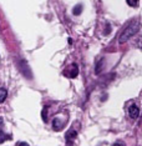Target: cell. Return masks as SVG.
I'll return each mask as SVG.
<instances>
[{"mask_svg": "<svg viewBox=\"0 0 142 146\" xmlns=\"http://www.w3.org/2000/svg\"><path fill=\"white\" fill-rule=\"evenodd\" d=\"M6 96H8V91H6V89L1 88V89H0V104H3V102L5 101Z\"/></svg>", "mask_w": 142, "mask_h": 146, "instance_id": "cell-8", "label": "cell"}, {"mask_svg": "<svg viewBox=\"0 0 142 146\" xmlns=\"http://www.w3.org/2000/svg\"><path fill=\"white\" fill-rule=\"evenodd\" d=\"M16 146H29V144H26V142L21 141V142H18V144H16Z\"/></svg>", "mask_w": 142, "mask_h": 146, "instance_id": "cell-16", "label": "cell"}, {"mask_svg": "<svg viewBox=\"0 0 142 146\" xmlns=\"http://www.w3.org/2000/svg\"><path fill=\"white\" fill-rule=\"evenodd\" d=\"M64 121L61 120L60 117H55L54 120H52V129H54L55 131H60L62 130V127H64Z\"/></svg>", "mask_w": 142, "mask_h": 146, "instance_id": "cell-5", "label": "cell"}, {"mask_svg": "<svg viewBox=\"0 0 142 146\" xmlns=\"http://www.w3.org/2000/svg\"><path fill=\"white\" fill-rule=\"evenodd\" d=\"M140 29H141L140 21H137V20L131 21L130 24L124 29V31L120 34V36H118V42H120V44H125V42H127L135 34H137Z\"/></svg>", "mask_w": 142, "mask_h": 146, "instance_id": "cell-1", "label": "cell"}, {"mask_svg": "<svg viewBox=\"0 0 142 146\" xmlns=\"http://www.w3.org/2000/svg\"><path fill=\"white\" fill-rule=\"evenodd\" d=\"M82 11V5L81 4H77L76 6H74V9H72V14L74 15H80Z\"/></svg>", "mask_w": 142, "mask_h": 146, "instance_id": "cell-9", "label": "cell"}, {"mask_svg": "<svg viewBox=\"0 0 142 146\" xmlns=\"http://www.w3.org/2000/svg\"><path fill=\"white\" fill-rule=\"evenodd\" d=\"M9 139H11V135L4 134L3 131H0V144H3L5 140H9Z\"/></svg>", "mask_w": 142, "mask_h": 146, "instance_id": "cell-10", "label": "cell"}, {"mask_svg": "<svg viewBox=\"0 0 142 146\" xmlns=\"http://www.w3.org/2000/svg\"><path fill=\"white\" fill-rule=\"evenodd\" d=\"M112 146H125V144H124L122 141H117V142H115V144L112 145Z\"/></svg>", "mask_w": 142, "mask_h": 146, "instance_id": "cell-15", "label": "cell"}, {"mask_svg": "<svg viewBox=\"0 0 142 146\" xmlns=\"http://www.w3.org/2000/svg\"><path fill=\"white\" fill-rule=\"evenodd\" d=\"M128 116L132 120H137L138 116H140V108L136 105V104H131L128 106Z\"/></svg>", "mask_w": 142, "mask_h": 146, "instance_id": "cell-2", "label": "cell"}, {"mask_svg": "<svg viewBox=\"0 0 142 146\" xmlns=\"http://www.w3.org/2000/svg\"><path fill=\"white\" fill-rule=\"evenodd\" d=\"M136 46L137 48H140V49H142V36H140V38L136 40Z\"/></svg>", "mask_w": 142, "mask_h": 146, "instance_id": "cell-13", "label": "cell"}, {"mask_svg": "<svg viewBox=\"0 0 142 146\" xmlns=\"http://www.w3.org/2000/svg\"><path fill=\"white\" fill-rule=\"evenodd\" d=\"M19 70H20L26 78H31V71H30L29 66L26 65V62L24 60H21L20 62H19Z\"/></svg>", "mask_w": 142, "mask_h": 146, "instance_id": "cell-4", "label": "cell"}, {"mask_svg": "<svg viewBox=\"0 0 142 146\" xmlns=\"http://www.w3.org/2000/svg\"><path fill=\"white\" fill-rule=\"evenodd\" d=\"M64 74L67 76V78H70V79H74V78H76L77 74H79V66L76 64H72L70 68L66 70Z\"/></svg>", "mask_w": 142, "mask_h": 146, "instance_id": "cell-3", "label": "cell"}, {"mask_svg": "<svg viewBox=\"0 0 142 146\" xmlns=\"http://www.w3.org/2000/svg\"><path fill=\"white\" fill-rule=\"evenodd\" d=\"M76 135H77L76 130H74V129H71V130H69V131L65 134V139H66V140H67L69 142H70V141H72L75 137H76Z\"/></svg>", "mask_w": 142, "mask_h": 146, "instance_id": "cell-6", "label": "cell"}, {"mask_svg": "<svg viewBox=\"0 0 142 146\" xmlns=\"http://www.w3.org/2000/svg\"><path fill=\"white\" fill-rule=\"evenodd\" d=\"M42 120H44L45 122L48 121V108H44V110H42Z\"/></svg>", "mask_w": 142, "mask_h": 146, "instance_id": "cell-12", "label": "cell"}, {"mask_svg": "<svg viewBox=\"0 0 142 146\" xmlns=\"http://www.w3.org/2000/svg\"><path fill=\"white\" fill-rule=\"evenodd\" d=\"M102 66H104V58L98 59L97 62H96V65H95V72H96V75H100L101 74Z\"/></svg>", "mask_w": 142, "mask_h": 146, "instance_id": "cell-7", "label": "cell"}, {"mask_svg": "<svg viewBox=\"0 0 142 146\" xmlns=\"http://www.w3.org/2000/svg\"><path fill=\"white\" fill-rule=\"evenodd\" d=\"M126 3L128 4V6H132V8H137L140 0H126Z\"/></svg>", "mask_w": 142, "mask_h": 146, "instance_id": "cell-11", "label": "cell"}, {"mask_svg": "<svg viewBox=\"0 0 142 146\" xmlns=\"http://www.w3.org/2000/svg\"><path fill=\"white\" fill-rule=\"evenodd\" d=\"M110 30H111L110 24H106V30L104 31V34H105V35H108V34H110Z\"/></svg>", "mask_w": 142, "mask_h": 146, "instance_id": "cell-14", "label": "cell"}]
</instances>
